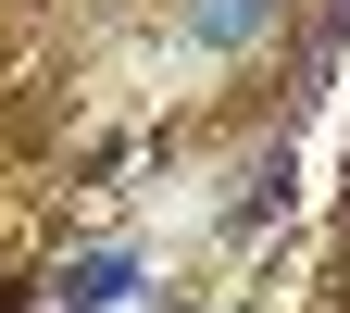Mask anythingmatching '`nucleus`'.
<instances>
[{
    "label": "nucleus",
    "instance_id": "obj_1",
    "mask_svg": "<svg viewBox=\"0 0 350 313\" xmlns=\"http://www.w3.org/2000/svg\"><path fill=\"white\" fill-rule=\"evenodd\" d=\"M262 13L275 0H188V38L200 51H238V38H262Z\"/></svg>",
    "mask_w": 350,
    "mask_h": 313
},
{
    "label": "nucleus",
    "instance_id": "obj_2",
    "mask_svg": "<svg viewBox=\"0 0 350 313\" xmlns=\"http://www.w3.org/2000/svg\"><path fill=\"white\" fill-rule=\"evenodd\" d=\"M125 276H138V263L100 251V263H75V276H63V301H75V313H100V301H125Z\"/></svg>",
    "mask_w": 350,
    "mask_h": 313
}]
</instances>
